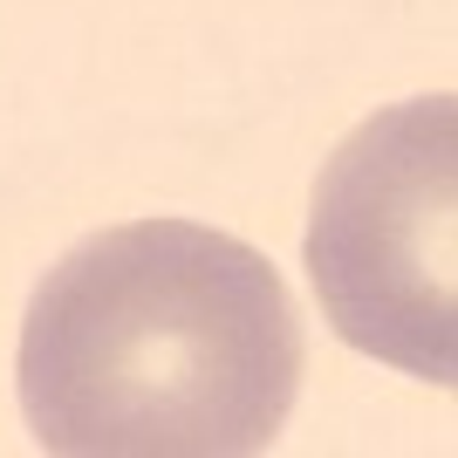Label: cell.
<instances>
[{
	"mask_svg": "<svg viewBox=\"0 0 458 458\" xmlns=\"http://www.w3.org/2000/svg\"><path fill=\"white\" fill-rule=\"evenodd\" d=\"M301 308L267 253L191 219H123L41 274L21 418L55 458H240L301 397Z\"/></svg>",
	"mask_w": 458,
	"mask_h": 458,
	"instance_id": "1",
	"label": "cell"
},
{
	"mask_svg": "<svg viewBox=\"0 0 458 458\" xmlns=\"http://www.w3.org/2000/svg\"><path fill=\"white\" fill-rule=\"evenodd\" d=\"M308 281L328 328L377 363L458 383V110L411 96L335 144L308 206Z\"/></svg>",
	"mask_w": 458,
	"mask_h": 458,
	"instance_id": "2",
	"label": "cell"
}]
</instances>
